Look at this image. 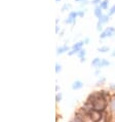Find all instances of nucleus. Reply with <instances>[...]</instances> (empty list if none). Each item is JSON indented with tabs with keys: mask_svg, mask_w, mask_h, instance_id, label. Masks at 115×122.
<instances>
[{
	"mask_svg": "<svg viewBox=\"0 0 115 122\" xmlns=\"http://www.w3.org/2000/svg\"><path fill=\"white\" fill-rule=\"evenodd\" d=\"M113 36H115V28L114 27H108L103 32H101L100 39H105L108 38V37H113Z\"/></svg>",
	"mask_w": 115,
	"mask_h": 122,
	"instance_id": "7ed1b4c3",
	"label": "nucleus"
},
{
	"mask_svg": "<svg viewBox=\"0 0 115 122\" xmlns=\"http://www.w3.org/2000/svg\"><path fill=\"white\" fill-rule=\"evenodd\" d=\"M109 90L112 91V92H114V91H115V84L114 83L109 84Z\"/></svg>",
	"mask_w": 115,
	"mask_h": 122,
	"instance_id": "393cba45",
	"label": "nucleus"
},
{
	"mask_svg": "<svg viewBox=\"0 0 115 122\" xmlns=\"http://www.w3.org/2000/svg\"><path fill=\"white\" fill-rule=\"evenodd\" d=\"M83 45H84V42H83V40H81V41H78V42H76L75 44H73L72 49L80 50L81 48H82V46H83Z\"/></svg>",
	"mask_w": 115,
	"mask_h": 122,
	"instance_id": "f8f14e48",
	"label": "nucleus"
},
{
	"mask_svg": "<svg viewBox=\"0 0 115 122\" xmlns=\"http://www.w3.org/2000/svg\"><path fill=\"white\" fill-rule=\"evenodd\" d=\"M69 16H70V18H72V19H74V20H76L77 16H79V15H78V10H77V11H75V10L70 11V12H69Z\"/></svg>",
	"mask_w": 115,
	"mask_h": 122,
	"instance_id": "a211bd4d",
	"label": "nucleus"
},
{
	"mask_svg": "<svg viewBox=\"0 0 115 122\" xmlns=\"http://www.w3.org/2000/svg\"><path fill=\"white\" fill-rule=\"evenodd\" d=\"M76 2H80V3H82V2H84V1H86V0H75Z\"/></svg>",
	"mask_w": 115,
	"mask_h": 122,
	"instance_id": "2f4dec72",
	"label": "nucleus"
},
{
	"mask_svg": "<svg viewBox=\"0 0 115 122\" xmlns=\"http://www.w3.org/2000/svg\"><path fill=\"white\" fill-rule=\"evenodd\" d=\"M93 107H94V110L96 111H99V112H106L108 111V107H109V103L104 100L103 97H100V99H98L93 104Z\"/></svg>",
	"mask_w": 115,
	"mask_h": 122,
	"instance_id": "f257e3e1",
	"label": "nucleus"
},
{
	"mask_svg": "<svg viewBox=\"0 0 115 122\" xmlns=\"http://www.w3.org/2000/svg\"><path fill=\"white\" fill-rule=\"evenodd\" d=\"M59 31H60V26L57 25L56 26V33H59Z\"/></svg>",
	"mask_w": 115,
	"mask_h": 122,
	"instance_id": "c756f323",
	"label": "nucleus"
},
{
	"mask_svg": "<svg viewBox=\"0 0 115 122\" xmlns=\"http://www.w3.org/2000/svg\"><path fill=\"white\" fill-rule=\"evenodd\" d=\"M98 51H99V52H102V53L109 52V51H110V47H109V46H106V45L101 46V47H99V48H98Z\"/></svg>",
	"mask_w": 115,
	"mask_h": 122,
	"instance_id": "4468645a",
	"label": "nucleus"
},
{
	"mask_svg": "<svg viewBox=\"0 0 115 122\" xmlns=\"http://www.w3.org/2000/svg\"><path fill=\"white\" fill-rule=\"evenodd\" d=\"M109 109L111 113L115 114V92L112 93V99H111L110 103H109Z\"/></svg>",
	"mask_w": 115,
	"mask_h": 122,
	"instance_id": "6e6552de",
	"label": "nucleus"
},
{
	"mask_svg": "<svg viewBox=\"0 0 115 122\" xmlns=\"http://www.w3.org/2000/svg\"><path fill=\"white\" fill-rule=\"evenodd\" d=\"M83 82L81 80H75L74 82L71 84V88L73 90H78V89H81L83 87Z\"/></svg>",
	"mask_w": 115,
	"mask_h": 122,
	"instance_id": "0eeeda50",
	"label": "nucleus"
},
{
	"mask_svg": "<svg viewBox=\"0 0 115 122\" xmlns=\"http://www.w3.org/2000/svg\"><path fill=\"white\" fill-rule=\"evenodd\" d=\"M71 5L70 3H65L63 6H62V8H61V10H62V12H64V11H66V10H69V9L71 8Z\"/></svg>",
	"mask_w": 115,
	"mask_h": 122,
	"instance_id": "6ab92c4d",
	"label": "nucleus"
},
{
	"mask_svg": "<svg viewBox=\"0 0 115 122\" xmlns=\"http://www.w3.org/2000/svg\"><path fill=\"white\" fill-rule=\"evenodd\" d=\"M100 92H101V97H102L104 100H106L108 103H110L111 99H112V93H111V91L109 89L108 90L107 89H101Z\"/></svg>",
	"mask_w": 115,
	"mask_h": 122,
	"instance_id": "39448f33",
	"label": "nucleus"
},
{
	"mask_svg": "<svg viewBox=\"0 0 115 122\" xmlns=\"http://www.w3.org/2000/svg\"><path fill=\"white\" fill-rule=\"evenodd\" d=\"M99 6L102 9H107L109 6V0H102V2L99 4Z\"/></svg>",
	"mask_w": 115,
	"mask_h": 122,
	"instance_id": "2eb2a0df",
	"label": "nucleus"
},
{
	"mask_svg": "<svg viewBox=\"0 0 115 122\" xmlns=\"http://www.w3.org/2000/svg\"><path fill=\"white\" fill-rule=\"evenodd\" d=\"M61 1V0H56V2H60Z\"/></svg>",
	"mask_w": 115,
	"mask_h": 122,
	"instance_id": "72a5a7b5",
	"label": "nucleus"
},
{
	"mask_svg": "<svg viewBox=\"0 0 115 122\" xmlns=\"http://www.w3.org/2000/svg\"><path fill=\"white\" fill-rule=\"evenodd\" d=\"M71 50V48L68 45H62V46H59L57 47V55L60 56V55H63L65 52H69Z\"/></svg>",
	"mask_w": 115,
	"mask_h": 122,
	"instance_id": "423d86ee",
	"label": "nucleus"
},
{
	"mask_svg": "<svg viewBox=\"0 0 115 122\" xmlns=\"http://www.w3.org/2000/svg\"><path fill=\"white\" fill-rule=\"evenodd\" d=\"M111 56H115V49H113L112 51H111Z\"/></svg>",
	"mask_w": 115,
	"mask_h": 122,
	"instance_id": "7c9ffc66",
	"label": "nucleus"
},
{
	"mask_svg": "<svg viewBox=\"0 0 115 122\" xmlns=\"http://www.w3.org/2000/svg\"><path fill=\"white\" fill-rule=\"evenodd\" d=\"M101 61H102V59H100V57H94V59L92 61V66H93V67H94V68L97 69L98 66L100 65Z\"/></svg>",
	"mask_w": 115,
	"mask_h": 122,
	"instance_id": "ddd939ff",
	"label": "nucleus"
},
{
	"mask_svg": "<svg viewBox=\"0 0 115 122\" xmlns=\"http://www.w3.org/2000/svg\"><path fill=\"white\" fill-rule=\"evenodd\" d=\"M83 42H84V44H89V37L84 38L83 39Z\"/></svg>",
	"mask_w": 115,
	"mask_h": 122,
	"instance_id": "cd10ccee",
	"label": "nucleus"
},
{
	"mask_svg": "<svg viewBox=\"0 0 115 122\" xmlns=\"http://www.w3.org/2000/svg\"><path fill=\"white\" fill-rule=\"evenodd\" d=\"M114 13H115V4L112 5V6H111V7L109 8V10H108V15L111 16V15H113Z\"/></svg>",
	"mask_w": 115,
	"mask_h": 122,
	"instance_id": "4be33fe9",
	"label": "nucleus"
},
{
	"mask_svg": "<svg viewBox=\"0 0 115 122\" xmlns=\"http://www.w3.org/2000/svg\"><path fill=\"white\" fill-rule=\"evenodd\" d=\"M102 115H103L102 112H99V111L93 110V111L89 113V120L92 121V122H99V121H100V119L102 118Z\"/></svg>",
	"mask_w": 115,
	"mask_h": 122,
	"instance_id": "20e7f679",
	"label": "nucleus"
},
{
	"mask_svg": "<svg viewBox=\"0 0 115 122\" xmlns=\"http://www.w3.org/2000/svg\"><path fill=\"white\" fill-rule=\"evenodd\" d=\"M111 65V63L108 61L107 59H102V61H101V63H100V65L98 66L97 69H99L101 70L102 68H105V67H108V66H110Z\"/></svg>",
	"mask_w": 115,
	"mask_h": 122,
	"instance_id": "9d476101",
	"label": "nucleus"
},
{
	"mask_svg": "<svg viewBox=\"0 0 115 122\" xmlns=\"http://www.w3.org/2000/svg\"><path fill=\"white\" fill-rule=\"evenodd\" d=\"M94 75H96V76H101V70L97 69L96 72H94Z\"/></svg>",
	"mask_w": 115,
	"mask_h": 122,
	"instance_id": "c85d7f7f",
	"label": "nucleus"
},
{
	"mask_svg": "<svg viewBox=\"0 0 115 122\" xmlns=\"http://www.w3.org/2000/svg\"><path fill=\"white\" fill-rule=\"evenodd\" d=\"M61 71H62V65H61V64H59V63H57V64H56V73L59 74Z\"/></svg>",
	"mask_w": 115,
	"mask_h": 122,
	"instance_id": "5701e85b",
	"label": "nucleus"
},
{
	"mask_svg": "<svg viewBox=\"0 0 115 122\" xmlns=\"http://www.w3.org/2000/svg\"><path fill=\"white\" fill-rule=\"evenodd\" d=\"M93 4H94V5H99L101 2H102V0H93Z\"/></svg>",
	"mask_w": 115,
	"mask_h": 122,
	"instance_id": "bb28decb",
	"label": "nucleus"
},
{
	"mask_svg": "<svg viewBox=\"0 0 115 122\" xmlns=\"http://www.w3.org/2000/svg\"><path fill=\"white\" fill-rule=\"evenodd\" d=\"M94 15L98 18V20H99L101 16L103 15V9L101 8L99 5H96V7H94Z\"/></svg>",
	"mask_w": 115,
	"mask_h": 122,
	"instance_id": "1a4fd4ad",
	"label": "nucleus"
},
{
	"mask_svg": "<svg viewBox=\"0 0 115 122\" xmlns=\"http://www.w3.org/2000/svg\"><path fill=\"white\" fill-rule=\"evenodd\" d=\"M97 30L99 32H103L104 31V30H103V25L101 23H99V22H98V24H97Z\"/></svg>",
	"mask_w": 115,
	"mask_h": 122,
	"instance_id": "b1692460",
	"label": "nucleus"
},
{
	"mask_svg": "<svg viewBox=\"0 0 115 122\" xmlns=\"http://www.w3.org/2000/svg\"><path fill=\"white\" fill-rule=\"evenodd\" d=\"M105 82H106V78L103 77V76H101V78H99V80L97 81V83H96V86H102L105 84Z\"/></svg>",
	"mask_w": 115,
	"mask_h": 122,
	"instance_id": "dca6fc26",
	"label": "nucleus"
},
{
	"mask_svg": "<svg viewBox=\"0 0 115 122\" xmlns=\"http://www.w3.org/2000/svg\"><path fill=\"white\" fill-rule=\"evenodd\" d=\"M100 97H101V92H100V90H98V91H93V92H90V93L89 94V96H87L85 103L93 105V104L94 103V102H96L98 99H100Z\"/></svg>",
	"mask_w": 115,
	"mask_h": 122,
	"instance_id": "f03ea898",
	"label": "nucleus"
},
{
	"mask_svg": "<svg viewBox=\"0 0 115 122\" xmlns=\"http://www.w3.org/2000/svg\"><path fill=\"white\" fill-rule=\"evenodd\" d=\"M62 100H63V93H62V92H58V93L56 94V103L59 104Z\"/></svg>",
	"mask_w": 115,
	"mask_h": 122,
	"instance_id": "aec40b11",
	"label": "nucleus"
},
{
	"mask_svg": "<svg viewBox=\"0 0 115 122\" xmlns=\"http://www.w3.org/2000/svg\"><path fill=\"white\" fill-rule=\"evenodd\" d=\"M78 15L80 18H83L84 15H85V9H83V10H78Z\"/></svg>",
	"mask_w": 115,
	"mask_h": 122,
	"instance_id": "a878e982",
	"label": "nucleus"
},
{
	"mask_svg": "<svg viewBox=\"0 0 115 122\" xmlns=\"http://www.w3.org/2000/svg\"><path fill=\"white\" fill-rule=\"evenodd\" d=\"M109 19H110V16L108 15H103L99 19V21H98V22L101 23L102 25H104V24H106V23L109 22Z\"/></svg>",
	"mask_w": 115,
	"mask_h": 122,
	"instance_id": "9b49d317",
	"label": "nucleus"
},
{
	"mask_svg": "<svg viewBox=\"0 0 115 122\" xmlns=\"http://www.w3.org/2000/svg\"><path fill=\"white\" fill-rule=\"evenodd\" d=\"M65 23H66V24H72V25H75L76 20H74V19H72V18H70V16H68V18L66 19Z\"/></svg>",
	"mask_w": 115,
	"mask_h": 122,
	"instance_id": "412c9836",
	"label": "nucleus"
},
{
	"mask_svg": "<svg viewBox=\"0 0 115 122\" xmlns=\"http://www.w3.org/2000/svg\"><path fill=\"white\" fill-rule=\"evenodd\" d=\"M85 55H86V50L83 49V48H81L78 51V53H77V56H78L79 59L81 60V59H84V57H85Z\"/></svg>",
	"mask_w": 115,
	"mask_h": 122,
	"instance_id": "f3484780",
	"label": "nucleus"
},
{
	"mask_svg": "<svg viewBox=\"0 0 115 122\" xmlns=\"http://www.w3.org/2000/svg\"><path fill=\"white\" fill-rule=\"evenodd\" d=\"M56 90H57V91H59V90H60V86H59V85H57V86H56Z\"/></svg>",
	"mask_w": 115,
	"mask_h": 122,
	"instance_id": "473e14b6",
	"label": "nucleus"
}]
</instances>
